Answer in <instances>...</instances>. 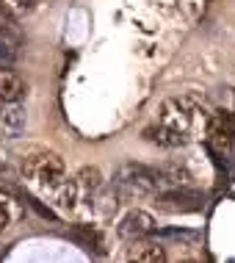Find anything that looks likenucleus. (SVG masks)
I'll return each mask as SVG.
<instances>
[{"instance_id": "f257e3e1", "label": "nucleus", "mask_w": 235, "mask_h": 263, "mask_svg": "<svg viewBox=\"0 0 235 263\" xmlns=\"http://www.w3.org/2000/svg\"><path fill=\"white\" fill-rule=\"evenodd\" d=\"M23 172L25 177L36 186L42 194H53L55 189L67 180V166H64L61 155L58 153H36V155H28L23 163Z\"/></svg>"}, {"instance_id": "f03ea898", "label": "nucleus", "mask_w": 235, "mask_h": 263, "mask_svg": "<svg viewBox=\"0 0 235 263\" xmlns=\"http://www.w3.org/2000/svg\"><path fill=\"white\" fill-rule=\"evenodd\" d=\"M113 189L122 197H147L158 191L155 183V169L144 166V163H125L119 172L113 175Z\"/></svg>"}, {"instance_id": "7ed1b4c3", "label": "nucleus", "mask_w": 235, "mask_h": 263, "mask_svg": "<svg viewBox=\"0 0 235 263\" xmlns=\"http://www.w3.org/2000/svg\"><path fill=\"white\" fill-rule=\"evenodd\" d=\"M158 211L166 213H197L205 208V194L191 186H180V189H163L158 191Z\"/></svg>"}, {"instance_id": "20e7f679", "label": "nucleus", "mask_w": 235, "mask_h": 263, "mask_svg": "<svg viewBox=\"0 0 235 263\" xmlns=\"http://www.w3.org/2000/svg\"><path fill=\"white\" fill-rule=\"evenodd\" d=\"M194 117H197V108H194V103H191V100H166V103L161 105L158 122L174 127V130L188 133Z\"/></svg>"}, {"instance_id": "39448f33", "label": "nucleus", "mask_w": 235, "mask_h": 263, "mask_svg": "<svg viewBox=\"0 0 235 263\" xmlns=\"http://www.w3.org/2000/svg\"><path fill=\"white\" fill-rule=\"evenodd\" d=\"M208 139L213 144V150L219 153H230L235 147V114L230 111H222L210 119V127H208Z\"/></svg>"}, {"instance_id": "423d86ee", "label": "nucleus", "mask_w": 235, "mask_h": 263, "mask_svg": "<svg viewBox=\"0 0 235 263\" xmlns=\"http://www.w3.org/2000/svg\"><path fill=\"white\" fill-rule=\"evenodd\" d=\"M158 233V224H155V216L141 208H133L125 213V219L119 222V236L122 238H147Z\"/></svg>"}, {"instance_id": "0eeeda50", "label": "nucleus", "mask_w": 235, "mask_h": 263, "mask_svg": "<svg viewBox=\"0 0 235 263\" xmlns=\"http://www.w3.org/2000/svg\"><path fill=\"white\" fill-rule=\"evenodd\" d=\"M25 130V105L19 100H0V139H17Z\"/></svg>"}, {"instance_id": "6e6552de", "label": "nucleus", "mask_w": 235, "mask_h": 263, "mask_svg": "<svg viewBox=\"0 0 235 263\" xmlns=\"http://www.w3.org/2000/svg\"><path fill=\"white\" fill-rule=\"evenodd\" d=\"M144 139L149 141V144H158V147H166V150H174V147H183L188 141V133L155 122V125L144 127Z\"/></svg>"}, {"instance_id": "1a4fd4ad", "label": "nucleus", "mask_w": 235, "mask_h": 263, "mask_svg": "<svg viewBox=\"0 0 235 263\" xmlns=\"http://www.w3.org/2000/svg\"><path fill=\"white\" fill-rule=\"evenodd\" d=\"M155 183H158V191L191 186V172L180 163H163V166L155 169Z\"/></svg>"}, {"instance_id": "9d476101", "label": "nucleus", "mask_w": 235, "mask_h": 263, "mask_svg": "<svg viewBox=\"0 0 235 263\" xmlns=\"http://www.w3.org/2000/svg\"><path fill=\"white\" fill-rule=\"evenodd\" d=\"M28 91V83L14 69L0 64V100H23Z\"/></svg>"}, {"instance_id": "9b49d317", "label": "nucleus", "mask_w": 235, "mask_h": 263, "mask_svg": "<svg viewBox=\"0 0 235 263\" xmlns=\"http://www.w3.org/2000/svg\"><path fill=\"white\" fill-rule=\"evenodd\" d=\"M69 236H72V238L77 241V244L83 247V250L97 252V255H103V252H105V247H103V236H100L97 227H91V224H75L72 230H69Z\"/></svg>"}, {"instance_id": "f8f14e48", "label": "nucleus", "mask_w": 235, "mask_h": 263, "mask_svg": "<svg viewBox=\"0 0 235 263\" xmlns=\"http://www.w3.org/2000/svg\"><path fill=\"white\" fill-rule=\"evenodd\" d=\"M130 260H141V263H161L166 260V250L155 241H147V244H136L130 252H127Z\"/></svg>"}, {"instance_id": "ddd939ff", "label": "nucleus", "mask_w": 235, "mask_h": 263, "mask_svg": "<svg viewBox=\"0 0 235 263\" xmlns=\"http://www.w3.org/2000/svg\"><path fill=\"white\" fill-rule=\"evenodd\" d=\"M77 191H100L103 189V172L97 166H83L75 177Z\"/></svg>"}, {"instance_id": "4468645a", "label": "nucleus", "mask_w": 235, "mask_h": 263, "mask_svg": "<svg viewBox=\"0 0 235 263\" xmlns=\"http://www.w3.org/2000/svg\"><path fill=\"white\" fill-rule=\"evenodd\" d=\"M14 59H17V45L0 36V64H11Z\"/></svg>"}, {"instance_id": "2eb2a0df", "label": "nucleus", "mask_w": 235, "mask_h": 263, "mask_svg": "<svg viewBox=\"0 0 235 263\" xmlns=\"http://www.w3.org/2000/svg\"><path fill=\"white\" fill-rule=\"evenodd\" d=\"M6 227H9V211H6V205L0 202V233H3Z\"/></svg>"}, {"instance_id": "dca6fc26", "label": "nucleus", "mask_w": 235, "mask_h": 263, "mask_svg": "<svg viewBox=\"0 0 235 263\" xmlns=\"http://www.w3.org/2000/svg\"><path fill=\"white\" fill-rule=\"evenodd\" d=\"M0 17H9V6H6V0H0Z\"/></svg>"}]
</instances>
